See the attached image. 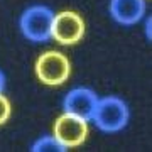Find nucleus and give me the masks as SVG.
<instances>
[{
  "label": "nucleus",
  "mask_w": 152,
  "mask_h": 152,
  "mask_svg": "<svg viewBox=\"0 0 152 152\" xmlns=\"http://www.w3.org/2000/svg\"><path fill=\"white\" fill-rule=\"evenodd\" d=\"M129 107L118 96L98 98L96 108L93 113V122L102 132H118L129 124Z\"/></svg>",
  "instance_id": "1"
},
{
  "label": "nucleus",
  "mask_w": 152,
  "mask_h": 152,
  "mask_svg": "<svg viewBox=\"0 0 152 152\" xmlns=\"http://www.w3.org/2000/svg\"><path fill=\"white\" fill-rule=\"evenodd\" d=\"M54 12L46 5H32L20 15L22 34L34 42H46L51 39Z\"/></svg>",
  "instance_id": "2"
},
{
  "label": "nucleus",
  "mask_w": 152,
  "mask_h": 152,
  "mask_svg": "<svg viewBox=\"0 0 152 152\" xmlns=\"http://www.w3.org/2000/svg\"><path fill=\"white\" fill-rule=\"evenodd\" d=\"M36 76L48 86H58L69 78L71 63L59 51H46L36 61Z\"/></svg>",
  "instance_id": "3"
},
{
  "label": "nucleus",
  "mask_w": 152,
  "mask_h": 152,
  "mask_svg": "<svg viewBox=\"0 0 152 152\" xmlns=\"http://www.w3.org/2000/svg\"><path fill=\"white\" fill-rule=\"evenodd\" d=\"M85 36V20L80 14L71 10L59 12L54 15L51 37L63 46H73L80 42Z\"/></svg>",
  "instance_id": "4"
},
{
  "label": "nucleus",
  "mask_w": 152,
  "mask_h": 152,
  "mask_svg": "<svg viewBox=\"0 0 152 152\" xmlns=\"http://www.w3.org/2000/svg\"><path fill=\"white\" fill-rule=\"evenodd\" d=\"M54 137L66 149L81 145L88 137V120L64 112L54 122Z\"/></svg>",
  "instance_id": "5"
},
{
  "label": "nucleus",
  "mask_w": 152,
  "mask_h": 152,
  "mask_svg": "<svg viewBox=\"0 0 152 152\" xmlns=\"http://www.w3.org/2000/svg\"><path fill=\"white\" fill-rule=\"evenodd\" d=\"M98 103L96 93L91 88L80 86L73 88L68 95H66L64 102H63V108L66 113H73L76 117H81L85 120H91L95 108Z\"/></svg>",
  "instance_id": "6"
},
{
  "label": "nucleus",
  "mask_w": 152,
  "mask_h": 152,
  "mask_svg": "<svg viewBox=\"0 0 152 152\" xmlns=\"http://www.w3.org/2000/svg\"><path fill=\"white\" fill-rule=\"evenodd\" d=\"M110 14L118 24H137L145 14V0H110Z\"/></svg>",
  "instance_id": "7"
},
{
  "label": "nucleus",
  "mask_w": 152,
  "mask_h": 152,
  "mask_svg": "<svg viewBox=\"0 0 152 152\" xmlns=\"http://www.w3.org/2000/svg\"><path fill=\"white\" fill-rule=\"evenodd\" d=\"M31 151L32 152H64L68 149L54 135H46V137H41V139H37V140L34 142Z\"/></svg>",
  "instance_id": "8"
},
{
  "label": "nucleus",
  "mask_w": 152,
  "mask_h": 152,
  "mask_svg": "<svg viewBox=\"0 0 152 152\" xmlns=\"http://www.w3.org/2000/svg\"><path fill=\"white\" fill-rule=\"evenodd\" d=\"M10 112H12V107H10V102L5 95L0 93V125H4L9 120L10 117Z\"/></svg>",
  "instance_id": "9"
},
{
  "label": "nucleus",
  "mask_w": 152,
  "mask_h": 152,
  "mask_svg": "<svg viewBox=\"0 0 152 152\" xmlns=\"http://www.w3.org/2000/svg\"><path fill=\"white\" fill-rule=\"evenodd\" d=\"M151 24H152V19L149 17V19H147V22H145V34H147V37H149V41H151V37H152V34H151Z\"/></svg>",
  "instance_id": "10"
},
{
  "label": "nucleus",
  "mask_w": 152,
  "mask_h": 152,
  "mask_svg": "<svg viewBox=\"0 0 152 152\" xmlns=\"http://www.w3.org/2000/svg\"><path fill=\"white\" fill-rule=\"evenodd\" d=\"M4 88H5V76H4L2 71H0V93L4 91Z\"/></svg>",
  "instance_id": "11"
}]
</instances>
